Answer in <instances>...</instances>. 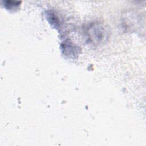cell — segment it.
Wrapping results in <instances>:
<instances>
[{"label":"cell","mask_w":146,"mask_h":146,"mask_svg":"<svg viewBox=\"0 0 146 146\" xmlns=\"http://www.w3.org/2000/svg\"><path fill=\"white\" fill-rule=\"evenodd\" d=\"M107 30L100 23H93L88 29V36L91 41L98 43L103 41L106 38Z\"/></svg>","instance_id":"6da1fadb"}]
</instances>
